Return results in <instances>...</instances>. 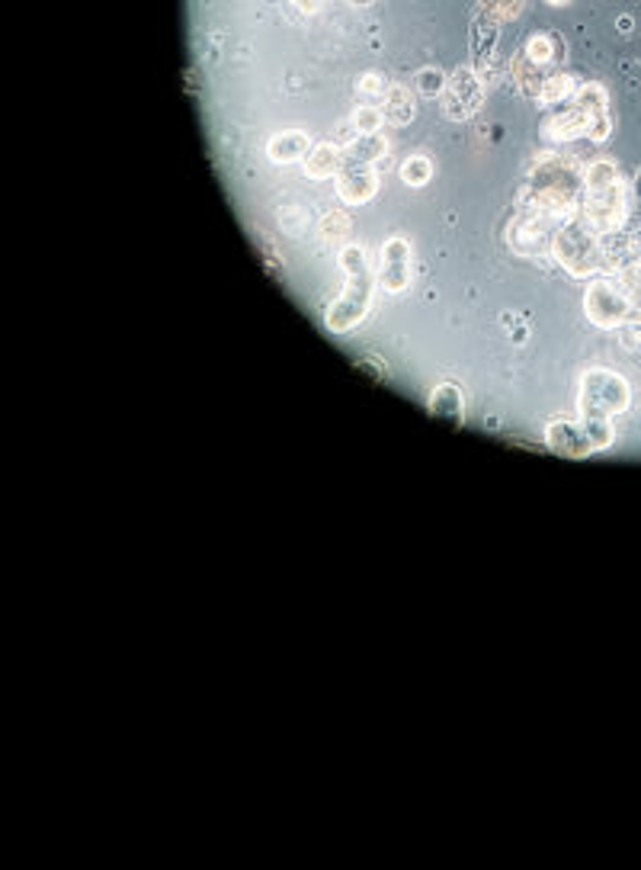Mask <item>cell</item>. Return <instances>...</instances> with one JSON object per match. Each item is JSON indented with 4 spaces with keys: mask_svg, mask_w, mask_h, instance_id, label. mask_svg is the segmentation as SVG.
<instances>
[{
    "mask_svg": "<svg viewBox=\"0 0 641 870\" xmlns=\"http://www.w3.org/2000/svg\"><path fill=\"white\" fill-rule=\"evenodd\" d=\"M628 215L626 180L622 170L609 158H599L584 170V196H580V219L603 238V234L622 232Z\"/></svg>",
    "mask_w": 641,
    "mask_h": 870,
    "instance_id": "6da1fadb",
    "label": "cell"
},
{
    "mask_svg": "<svg viewBox=\"0 0 641 870\" xmlns=\"http://www.w3.org/2000/svg\"><path fill=\"white\" fill-rule=\"evenodd\" d=\"M340 267L346 273V290L340 292V299H334L325 311V325L334 334H346L360 325L372 309V292H375V276L369 270L366 251L363 244H346L340 251Z\"/></svg>",
    "mask_w": 641,
    "mask_h": 870,
    "instance_id": "7a4b0ae2",
    "label": "cell"
},
{
    "mask_svg": "<svg viewBox=\"0 0 641 870\" xmlns=\"http://www.w3.org/2000/svg\"><path fill=\"white\" fill-rule=\"evenodd\" d=\"M551 257L578 280H590L603 267V251H599V234L587 225L580 215L561 222L551 232Z\"/></svg>",
    "mask_w": 641,
    "mask_h": 870,
    "instance_id": "3957f363",
    "label": "cell"
},
{
    "mask_svg": "<svg viewBox=\"0 0 641 870\" xmlns=\"http://www.w3.org/2000/svg\"><path fill=\"white\" fill-rule=\"evenodd\" d=\"M632 402V389L622 373L607 367H593L580 376V392H578V411L580 417H609L628 408Z\"/></svg>",
    "mask_w": 641,
    "mask_h": 870,
    "instance_id": "277c9868",
    "label": "cell"
},
{
    "mask_svg": "<svg viewBox=\"0 0 641 870\" xmlns=\"http://www.w3.org/2000/svg\"><path fill=\"white\" fill-rule=\"evenodd\" d=\"M584 311L590 325L603 328V331H616L635 315L632 302H628L626 290L613 276H597L584 290Z\"/></svg>",
    "mask_w": 641,
    "mask_h": 870,
    "instance_id": "5b68a950",
    "label": "cell"
},
{
    "mask_svg": "<svg viewBox=\"0 0 641 870\" xmlns=\"http://www.w3.org/2000/svg\"><path fill=\"white\" fill-rule=\"evenodd\" d=\"M375 283L388 292V296H401L410 290V241L395 234L382 244L379 254V276Z\"/></svg>",
    "mask_w": 641,
    "mask_h": 870,
    "instance_id": "8992f818",
    "label": "cell"
},
{
    "mask_svg": "<svg viewBox=\"0 0 641 870\" xmlns=\"http://www.w3.org/2000/svg\"><path fill=\"white\" fill-rule=\"evenodd\" d=\"M446 97H449V110H446V113H449L452 120H466V116L478 113L481 103H485V84H481L478 72L458 64L449 78V87H446Z\"/></svg>",
    "mask_w": 641,
    "mask_h": 870,
    "instance_id": "52a82bcc",
    "label": "cell"
},
{
    "mask_svg": "<svg viewBox=\"0 0 641 870\" xmlns=\"http://www.w3.org/2000/svg\"><path fill=\"white\" fill-rule=\"evenodd\" d=\"M379 193V174L372 164H353L346 161L337 174V196L346 206H366Z\"/></svg>",
    "mask_w": 641,
    "mask_h": 870,
    "instance_id": "ba28073f",
    "label": "cell"
},
{
    "mask_svg": "<svg viewBox=\"0 0 641 870\" xmlns=\"http://www.w3.org/2000/svg\"><path fill=\"white\" fill-rule=\"evenodd\" d=\"M545 444H549L551 454L564 456V460H587L593 456V446L587 440L580 421H564V417H555L545 425Z\"/></svg>",
    "mask_w": 641,
    "mask_h": 870,
    "instance_id": "9c48e42d",
    "label": "cell"
},
{
    "mask_svg": "<svg viewBox=\"0 0 641 870\" xmlns=\"http://www.w3.org/2000/svg\"><path fill=\"white\" fill-rule=\"evenodd\" d=\"M315 148L308 139V132L302 129H289V132H276L269 135L267 142V158L273 164H298L308 158V151Z\"/></svg>",
    "mask_w": 641,
    "mask_h": 870,
    "instance_id": "30bf717a",
    "label": "cell"
},
{
    "mask_svg": "<svg viewBox=\"0 0 641 870\" xmlns=\"http://www.w3.org/2000/svg\"><path fill=\"white\" fill-rule=\"evenodd\" d=\"M344 151L337 148L334 142H321L315 145V148L308 151V158H305V174H308L311 180H327V177H337L340 170H344Z\"/></svg>",
    "mask_w": 641,
    "mask_h": 870,
    "instance_id": "8fae6325",
    "label": "cell"
},
{
    "mask_svg": "<svg viewBox=\"0 0 641 870\" xmlns=\"http://www.w3.org/2000/svg\"><path fill=\"white\" fill-rule=\"evenodd\" d=\"M385 155H388V139L382 132H356L344 148V158L353 164H375Z\"/></svg>",
    "mask_w": 641,
    "mask_h": 870,
    "instance_id": "7c38bea8",
    "label": "cell"
},
{
    "mask_svg": "<svg viewBox=\"0 0 641 870\" xmlns=\"http://www.w3.org/2000/svg\"><path fill=\"white\" fill-rule=\"evenodd\" d=\"M568 103H574V107H578L590 122L599 120V116H609V93H607V87L599 84V81L578 84V91H574V97L568 100Z\"/></svg>",
    "mask_w": 641,
    "mask_h": 870,
    "instance_id": "4fadbf2b",
    "label": "cell"
},
{
    "mask_svg": "<svg viewBox=\"0 0 641 870\" xmlns=\"http://www.w3.org/2000/svg\"><path fill=\"white\" fill-rule=\"evenodd\" d=\"M587 129H590V120L580 113L574 103L561 110L555 120H549V135L558 139V142H571V139H587Z\"/></svg>",
    "mask_w": 641,
    "mask_h": 870,
    "instance_id": "5bb4252c",
    "label": "cell"
},
{
    "mask_svg": "<svg viewBox=\"0 0 641 870\" xmlns=\"http://www.w3.org/2000/svg\"><path fill=\"white\" fill-rule=\"evenodd\" d=\"M574 91H578V81H574V74H568V72L549 74V78H542V87H539V103H545V107H555V103L571 100Z\"/></svg>",
    "mask_w": 641,
    "mask_h": 870,
    "instance_id": "9a60e30c",
    "label": "cell"
},
{
    "mask_svg": "<svg viewBox=\"0 0 641 870\" xmlns=\"http://www.w3.org/2000/svg\"><path fill=\"white\" fill-rule=\"evenodd\" d=\"M462 408H466V402H462V392H458V386H452V382H443V386H437V389L430 392V411L439 417H452V421H462Z\"/></svg>",
    "mask_w": 641,
    "mask_h": 870,
    "instance_id": "2e32d148",
    "label": "cell"
},
{
    "mask_svg": "<svg viewBox=\"0 0 641 870\" xmlns=\"http://www.w3.org/2000/svg\"><path fill=\"white\" fill-rule=\"evenodd\" d=\"M578 421L584 427L587 440H590L593 454H603V450H609L616 444V427L609 417H578Z\"/></svg>",
    "mask_w": 641,
    "mask_h": 870,
    "instance_id": "e0dca14e",
    "label": "cell"
},
{
    "mask_svg": "<svg viewBox=\"0 0 641 870\" xmlns=\"http://www.w3.org/2000/svg\"><path fill=\"white\" fill-rule=\"evenodd\" d=\"M401 180L414 190L427 186L433 180V161L427 155H410L408 161L401 164Z\"/></svg>",
    "mask_w": 641,
    "mask_h": 870,
    "instance_id": "ac0fdd59",
    "label": "cell"
},
{
    "mask_svg": "<svg viewBox=\"0 0 641 870\" xmlns=\"http://www.w3.org/2000/svg\"><path fill=\"white\" fill-rule=\"evenodd\" d=\"M414 116V107H410L408 91L404 87H388L385 93V120H391L395 126H404Z\"/></svg>",
    "mask_w": 641,
    "mask_h": 870,
    "instance_id": "d6986e66",
    "label": "cell"
},
{
    "mask_svg": "<svg viewBox=\"0 0 641 870\" xmlns=\"http://www.w3.org/2000/svg\"><path fill=\"white\" fill-rule=\"evenodd\" d=\"M353 132H382L385 126V110L375 107V103H360L353 110Z\"/></svg>",
    "mask_w": 641,
    "mask_h": 870,
    "instance_id": "ffe728a7",
    "label": "cell"
},
{
    "mask_svg": "<svg viewBox=\"0 0 641 870\" xmlns=\"http://www.w3.org/2000/svg\"><path fill=\"white\" fill-rule=\"evenodd\" d=\"M446 87H449V78H446L439 68H420V72H417V91H420V97L437 100L446 93Z\"/></svg>",
    "mask_w": 641,
    "mask_h": 870,
    "instance_id": "44dd1931",
    "label": "cell"
},
{
    "mask_svg": "<svg viewBox=\"0 0 641 870\" xmlns=\"http://www.w3.org/2000/svg\"><path fill=\"white\" fill-rule=\"evenodd\" d=\"M526 58L533 64H549L555 58V36L549 33H536V36L526 43Z\"/></svg>",
    "mask_w": 641,
    "mask_h": 870,
    "instance_id": "7402d4cb",
    "label": "cell"
},
{
    "mask_svg": "<svg viewBox=\"0 0 641 870\" xmlns=\"http://www.w3.org/2000/svg\"><path fill=\"white\" fill-rule=\"evenodd\" d=\"M356 91H360L363 97H382V93H388V84L382 74H363V78L356 81Z\"/></svg>",
    "mask_w": 641,
    "mask_h": 870,
    "instance_id": "603a6c76",
    "label": "cell"
},
{
    "mask_svg": "<svg viewBox=\"0 0 641 870\" xmlns=\"http://www.w3.org/2000/svg\"><path fill=\"white\" fill-rule=\"evenodd\" d=\"M475 36H485V26H478V33H475ZM494 45H497V26H494V23H491V29H487V39H485V43H475V52H478V58H485V55H491V52H494Z\"/></svg>",
    "mask_w": 641,
    "mask_h": 870,
    "instance_id": "cb8c5ba5",
    "label": "cell"
},
{
    "mask_svg": "<svg viewBox=\"0 0 641 870\" xmlns=\"http://www.w3.org/2000/svg\"><path fill=\"white\" fill-rule=\"evenodd\" d=\"M296 7L302 10V14H315V10L321 7V0H296Z\"/></svg>",
    "mask_w": 641,
    "mask_h": 870,
    "instance_id": "d4e9b609",
    "label": "cell"
},
{
    "mask_svg": "<svg viewBox=\"0 0 641 870\" xmlns=\"http://www.w3.org/2000/svg\"><path fill=\"white\" fill-rule=\"evenodd\" d=\"M619 33H626V36L632 33V20H628V16H622L619 20Z\"/></svg>",
    "mask_w": 641,
    "mask_h": 870,
    "instance_id": "484cf974",
    "label": "cell"
},
{
    "mask_svg": "<svg viewBox=\"0 0 641 870\" xmlns=\"http://www.w3.org/2000/svg\"><path fill=\"white\" fill-rule=\"evenodd\" d=\"M635 196L641 199V170H638V174H635Z\"/></svg>",
    "mask_w": 641,
    "mask_h": 870,
    "instance_id": "4316f807",
    "label": "cell"
},
{
    "mask_svg": "<svg viewBox=\"0 0 641 870\" xmlns=\"http://www.w3.org/2000/svg\"><path fill=\"white\" fill-rule=\"evenodd\" d=\"M545 4H551V7H564V4H571V0H545Z\"/></svg>",
    "mask_w": 641,
    "mask_h": 870,
    "instance_id": "83f0119b",
    "label": "cell"
}]
</instances>
